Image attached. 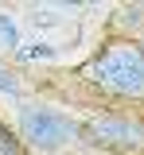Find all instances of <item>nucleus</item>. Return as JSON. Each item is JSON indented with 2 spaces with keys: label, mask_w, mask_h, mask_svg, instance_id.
Listing matches in <instances>:
<instances>
[{
  "label": "nucleus",
  "mask_w": 144,
  "mask_h": 155,
  "mask_svg": "<svg viewBox=\"0 0 144 155\" xmlns=\"http://www.w3.org/2000/svg\"><path fill=\"white\" fill-rule=\"evenodd\" d=\"M82 85L113 105H144V51L132 39L109 35L78 66Z\"/></svg>",
  "instance_id": "nucleus-1"
},
{
  "label": "nucleus",
  "mask_w": 144,
  "mask_h": 155,
  "mask_svg": "<svg viewBox=\"0 0 144 155\" xmlns=\"http://www.w3.org/2000/svg\"><path fill=\"white\" fill-rule=\"evenodd\" d=\"M132 43H136V47H140V51H144V23H140V27H136V31H132Z\"/></svg>",
  "instance_id": "nucleus-8"
},
{
  "label": "nucleus",
  "mask_w": 144,
  "mask_h": 155,
  "mask_svg": "<svg viewBox=\"0 0 144 155\" xmlns=\"http://www.w3.org/2000/svg\"><path fill=\"white\" fill-rule=\"evenodd\" d=\"M0 93H8V97H23V81L16 70H8L4 62H0Z\"/></svg>",
  "instance_id": "nucleus-5"
},
{
  "label": "nucleus",
  "mask_w": 144,
  "mask_h": 155,
  "mask_svg": "<svg viewBox=\"0 0 144 155\" xmlns=\"http://www.w3.org/2000/svg\"><path fill=\"white\" fill-rule=\"evenodd\" d=\"M82 147L109 155H144V116L140 113H94L82 120Z\"/></svg>",
  "instance_id": "nucleus-3"
},
{
  "label": "nucleus",
  "mask_w": 144,
  "mask_h": 155,
  "mask_svg": "<svg viewBox=\"0 0 144 155\" xmlns=\"http://www.w3.org/2000/svg\"><path fill=\"white\" fill-rule=\"evenodd\" d=\"M23 43H20V23L8 8H0V54H16Z\"/></svg>",
  "instance_id": "nucleus-4"
},
{
  "label": "nucleus",
  "mask_w": 144,
  "mask_h": 155,
  "mask_svg": "<svg viewBox=\"0 0 144 155\" xmlns=\"http://www.w3.org/2000/svg\"><path fill=\"white\" fill-rule=\"evenodd\" d=\"M16 58H55V47L51 43H31V47H20Z\"/></svg>",
  "instance_id": "nucleus-7"
},
{
  "label": "nucleus",
  "mask_w": 144,
  "mask_h": 155,
  "mask_svg": "<svg viewBox=\"0 0 144 155\" xmlns=\"http://www.w3.org/2000/svg\"><path fill=\"white\" fill-rule=\"evenodd\" d=\"M12 132L23 155H70L74 147H82V120L43 101H20Z\"/></svg>",
  "instance_id": "nucleus-2"
},
{
  "label": "nucleus",
  "mask_w": 144,
  "mask_h": 155,
  "mask_svg": "<svg viewBox=\"0 0 144 155\" xmlns=\"http://www.w3.org/2000/svg\"><path fill=\"white\" fill-rule=\"evenodd\" d=\"M0 155H23V147H20V140H16V132L0 120Z\"/></svg>",
  "instance_id": "nucleus-6"
}]
</instances>
